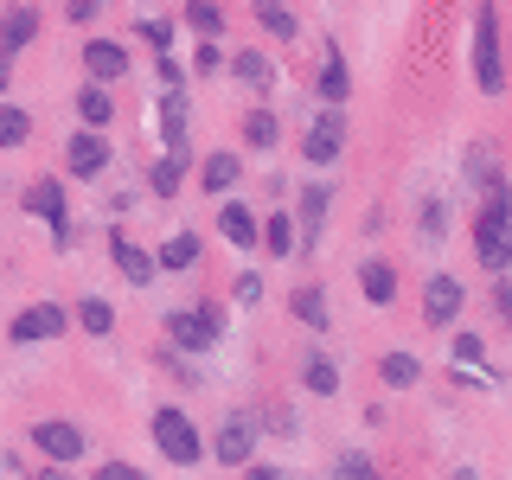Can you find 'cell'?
Here are the masks:
<instances>
[{"mask_svg":"<svg viewBox=\"0 0 512 480\" xmlns=\"http://www.w3.org/2000/svg\"><path fill=\"white\" fill-rule=\"evenodd\" d=\"M346 154V116L340 109H320V116L308 122V135H301V160L308 167H327V160Z\"/></svg>","mask_w":512,"mask_h":480,"instance_id":"cell-6","label":"cell"},{"mask_svg":"<svg viewBox=\"0 0 512 480\" xmlns=\"http://www.w3.org/2000/svg\"><path fill=\"white\" fill-rule=\"evenodd\" d=\"M7 84H13V58L0 52V96H7Z\"/></svg>","mask_w":512,"mask_h":480,"instance_id":"cell-45","label":"cell"},{"mask_svg":"<svg viewBox=\"0 0 512 480\" xmlns=\"http://www.w3.org/2000/svg\"><path fill=\"white\" fill-rule=\"evenodd\" d=\"M154 359H160V365H167V372H173V378H180V384H199V378H192V365H186V359H180V352H173V346H160V352H154Z\"/></svg>","mask_w":512,"mask_h":480,"instance_id":"cell-37","label":"cell"},{"mask_svg":"<svg viewBox=\"0 0 512 480\" xmlns=\"http://www.w3.org/2000/svg\"><path fill=\"white\" fill-rule=\"evenodd\" d=\"M212 455L224 461V468H250V455H256V423H250V416H231V423H218Z\"/></svg>","mask_w":512,"mask_h":480,"instance_id":"cell-11","label":"cell"},{"mask_svg":"<svg viewBox=\"0 0 512 480\" xmlns=\"http://www.w3.org/2000/svg\"><path fill=\"white\" fill-rule=\"evenodd\" d=\"M218 231H224V244L256 250V212H250V205H224V212H218Z\"/></svg>","mask_w":512,"mask_h":480,"instance_id":"cell-17","label":"cell"},{"mask_svg":"<svg viewBox=\"0 0 512 480\" xmlns=\"http://www.w3.org/2000/svg\"><path fill=\"white\" fill-rule=\"evenodd\" d=\"M333 480H378V468L365 455H340V461H333Z\"/></svg>","mask_w":512,"mask_h":480,"instance_id":"cell-34","label":"cell"},{"mask_svg":"<svg viewBox=\"0 0 512 480\" xmlns=\"http://www.w3.org/2000/svg\"><path fill=\"white\" fill-rule=\"evenodd\" d=\"M26 480H71V468H52V461H45L39 474H26Z\"/></svg>","mask_w":512,"mask_h":480,"instance_id":"cell-44","label":"cell"},{"mask_svg":"<svg viewBox=\"0 0 512 480\" xmlns=\"http://www.w3.org/2000/svg\"><path fill=\"white\" fill-rule=\"evenodd\" d=\"M442 231H448V205H442V199H429V205H423V237L436 244Z\"/></svg>","mask_w":512,"mask_h":480,"instance_id":"cell-35","label":"cell"},{"mask_svg":"<svg viewBox=\"0 0 512 480\" xmlns=\"http://www.w3.org/2000/svg\"><path fill=\"white\" fill-rule=\"evenodd\" d=\"M237 301H263V276H256V269L237 276Z\"/></svg>","mask_w":512,"mask_h":480,"instance_id":"cell-41","label":"cell"},{"mask_svg":"<svg viewBox=\"0 0 512 480\" xmlns=\"http://www.w3.org/2000/svg\"><path fill=\"white\" fill-rule=\"evenodd\" d=\"M448 480H480V474H474V468H461V474H448Z\"/></svg>","mask_w":512,"mask_h":480,"instance_id":"cell-46","label":"cell"},{"mask_svg":"<svg viewBox=\"0 0 512 480\" xmlns=\"http://www.w3.org/2000/svg\"><path fill=\"white\" fill-rule=\"evenodd\" d=\"M180 173H186V160H160V167L148 173V186H154V199H173V192H180Z\"/></svg>","mask_w":512,"mask_h":480,"instance_id":"cell-33","label":"cell"},{"mask_svg":"<svg viewBox=\"0 0 512 480\" xmlns=\"http://www.w3.org/2000/svg\"><path fill=\"white\" fill-rule=\"evenodd\" d=\"M288 308H295V320H301V327L327 333V295H320V288H295V301H288Z\"/></svg>","mask_w":512,"mask_h":480,"instance_id":"cell-27","label":"cell"},{"mask_svg":"<svg viewBox=\"0 0 512 480\" xmlns=\"http://www.w3.org/2000/svg\"><path fill=\"white\" fill-rule=\"evenodd\" d=\"M32 442H39V455L52 461V468H71L77 455H84V429L77 423H64V416H52V423H32Z\"/></svg>","mask_w":512,"mask_h":480,"instance_id":"cell-7","label":"cell"},{"mask_svg":"<svg viewBox=\"0 0 512 480\" xmlns=\"http://www.w3.org/2000/svg\"><path fill=\"white\" fill-rule=\"evenodd\" d=\"M320 96H327L333 109L352 96V77H346V58H340V45H327V64H320Z\"/></svg>","mask_w":512,"mask_h":480,"instance_id":"cell-20","label":"cell"},{"mask_svg":"<svg viewBox=\"0 0 512 480\" xmlns=\"http://www.w3.org/2000/svg\"><path fill=\"white\" fill-rule=\"evenodd\" d=\"M244 141H250V148H276V141H282V122L269 116V109H250V116H244Z\"/></svg>","mask_w":512,"mask_h":480,"instance_id":"cell-30","label":"cell"},{"mask_svg":"<svg viewBox=\"0 0 512 480\" xmlns=\"http://www.w3.org/2000/svg\"><path fill=\"white\" fill-rule=\"evenodd\" d=\"M167 346L173 352H212L218 346V333H224V308L218 301H199V308H173L167 320Z\"/></svg>","mask_w":512,"mask_h":480,"instance_id":"cell-2","label":"cell"},{"mask_svg":"<svg viewBox=\"0 0 512 480\" xmlns=\"http://www.w3.org/2000/svg\"><path fill=\"white\" fill-rule=\"evenodd\" d=\"M39 39V13L32 7H13V13H0V52H26V45Z\"/></svg>","mask_w":512,"mask_h":480,"instance_id":"cell-15","label":"cell"},{"mask_svg":"<svg viewBox=\"0 0 512 480\" xmlns=\"http://www.w3.org/2000/svg\"><path fill=\"white\" fill-rule=\"evenodd\" d=\"M256 20H263L269 39H295V13H288L282 0H256Z\"/></svg>","mask_w":512,"mask_h":480,"instance_id":"cell-31","label":"cell"},{"mask_svg":"<svg viewBox=\"0 0 512 480\" xmlns=\"http://www.w3.org/2000/svg\"><path fill=\"white\" fill-rule=\"evenodd\" d=\"M359 288H365V301H372V308H391V301H397V269L391 263H365L359 269Z\"/></svg>","mask_w":512,"mask_h":480,"instance_id":"cell-19","label":"cell"},{"mask_svg":"<svg viewBox=\"0 0 512 480\" xmlns=\"http://www.w3.org/2000/svg\"><path fill=\"white\" fill-rule=\"evenodd\" d=\"M64 13H71L77 26H90V20H96V0H71V7H64Z\"/></svg>","mask_w":512,"mask_h":480,"instance_id":"cell-42","label":"cell"},{"mask_svg":"<svg viewBox=\"0 0 512 480\" xmlns=\"http://www.w3.org/2000/svg\"><path fill=\"white\" fill-rule=\"evenodd\" d=\"M20 205H26V212L39 218V224H52V231H58V244H71V224H64L71 212H64V186H58V180H32Z\"/></svg>","mask_w":512,"mask_h":480,"instance_id":"cell-10","label":"cell"},{"mask_svg":"<svg viewBox=\"0 0 512 480\" xmlns=\"http://www.w3.org/2000/svg\"><path fill=\"white\" fill-rule=\"evenodd\" d=\"M199 180H205V192H231L237 180H244V160H237V154H205V167H199Z\"/></svg>","mask_w":512,"mask_h":480,"instance_id":"cell-16","label":"cell"},{"mask_svg":"<svg viewBox=\"0 0 512 480\" xmlns=\"http://www.w3.org/2000/svg\"><path fill=\"white\" fill-rule=\"evenodd\" d=\"M378 378L391 384V391H410V384H423V359H410V352H384Z\"/></svg>","mask_w":512,"mask_h":480,"instance_id":"cell-21","label":"cell"},{"mask_svg":"<svg viewBox=\"0 0 512 480\" xmlns=\"http://www.w3.org/2000/svg\"><path fill=\"white\" fill-rule=\"evenodd\" d=\"M474 84L487 90V96L506 90V64H500V7H493V0L474 13Z\"/></svg>","mask_w":512,"mask_h":480,"instance_id":"cell-4","label":"cell"},{"mask_svg":"<svg viewBox=\"0 0 512 480\" xmlns=\"http://www.w3.org/2000/svg\"><path fill=\"white\" fill-rule=\"evenodd\" d=\"M320 218H327V186H308L301 192V218H295V237H308V250L320 244Z\"/></svg>","mask_w":512,"mask_h":480,"instance_id":"cell-22","label":"cell"},{"mask_svg":"<svg viewBox=\"0 0 512 480\" xmlns=\"http://www.w3.org/2000/svg\"><path fill=\"white\" fill-rule=\"evenodd\" d=\"M96 480H148L135 468V461H103V468H96Z\"/></svg>","mask_w":512,"mask_h":480,"instance_id":"cell-38","label":"cell"},{"mask_svg":"<svg viewBox=\"0 0 512 480\" xmlns=\"http://www.w3.org/2000/svg\"><path fill=\"white\" fill-rule=\"evenodd\" d=\"M506 231H512V199H506V186H493L487 205H480V224H474V256L487 276H506V263H512Z\"/></svg>","mask_w":512,"mask_h":480,"instance_id":"cell-1","label":"cell"},{"mask_svg":"<svg viewBox=\"0 0 512 480\" xmlns=\"http://www.w3.org/2000/svg\"><path fill=\"white\" fill-rule=\"evenodd\" d=\"M32 141V116L20 103H0V148H26Z\"/></svg>","mask_w":512,"mask_h":480,"instance_id":"cell-28","label":"cell"},{"mask_svg":"<svg viewBox=\"0 0 512 480\" xmlns=\"http://www.w3.org/2000/svg\"><path fill=\"white\" fill-rule=\"evenodd\" d=\"M103 167H109V135L77 128L71 148H64V173H71V180H103Z\"/></svg>","mask_w":512,"mask_h":480,"instance_id":"cell-8","label":"cell"},{"mask_svg":"<svg viewBox=\"0 0 512 480\" xmlns=\"http://www.w3.org/2000/svg\"><path fill=\"white\" fill-rule=\"evenodd\" d=\"M301 378H308V391H314V397H333V391H340V372H333V359H320V352H314L308 365H301Z\"/></svg>","mask_w":512,"mask_h":480,"instance_id":"cell-32","label":"cell"},{"mask_svg":"<svg viewBox=\"0 0 512 480\" xmlns=\"http://www.w3.org/2000/svg\"><path fill=\"white\" fill-rule=\"evenodd\" d=\"M135 32H141V39L154 45V52H167V39H173V20H141Z\"/></svg>","mask_w":512,"mask_h":480,"instance_id":"cell-36","label":"cell"},{"mask_svg":"<svg viewBox=\"0 0 512 480\" xmlns=\"http://www.w3.org/2000/svg\"><path fill=\"white\" fill-rule=\"evenodd\" d=\"M84 71H90V84H116V77H128V52L116 39H90L84 45Z\"/></svg>","mask_w":512,"mask_h":480,"instance_id":"cell-13","label":"cell"},{"mask_svg":"<svg viewBox=\"0 0 512 480\" xmlns=\"http://www.w3.org/2000/svg\"><path fill=\"white\" fill-rule=\"evenodd\" d=\"M186 26L199 32V39H218V32H224V7H218V0H186Z\"/></svg>","mask_w":512,"mask_h":480,"instance_id":"cell-29","label":"cell"},{"mask_svg":"<svg viewBox=\"0 0 512 480\" xmlns=\"http://www.w3.org/2000/svg\"><path fill=\"white\" fill-rule=\"evenodd\" d=\"M148 436H154V448L173 461V468H192V461L205 455V436H199V423H192L186 410H173V404H160V410H154Z\"/></svg>","mask_w":512,"mask_h":480,"instance_id":"cell-3","label":"cell"},{"mask_svg":"<svg viewBox=\"0 0 512 480\" xmlns=\"http://www.w3.org/2000/svg\"><path fill=\"white\" fill-rule=\"evenodd\" d=\"M77 116H84V128H96V135H103V128L116 122V103H109V90H103V84H84V90H77Z\"/></svg>","mask_w":512,"mask_h":480,"instance_id":"cell-18","label":"cell"},{"mask_svg":"<svg viewBox=\"0 0 512 480\" xmlns=\"http://www.w3.org/2000/svg\"><path fill=\"white\" fill-rule=\"evenodd\" d=\"M71 314H77V327H84V333H96V340H103V333H116V308H109L103 295H84Z\"/></svg>","mask_w":512,"mask_h":480,"instance_id":"cell-24","label":"cell"},{"mask_svg":"<svg viewBox=\"0 0 512 480\" xmlns=\"http://www.w3.org/2000/svg\"><path fill=\"white\" fill-rule=\"evenodd\" d=\"M231 77H244L250 90H269V84H276V64H269V58L250 45V52H237V58H231Z\"/></svg>","mask_w":512,"mask_h":480,"instance_id":"cell-25","label":"cell"},{"mask_svg":"<svg viewBox=\"0 0 512 480\" xmlns=\"http://www.w3.org/2000/svg\"><path fill=\"white\" fill-rule=\"evenodd\" d=\"M192 71H205V77L224 71V58H218V45H212V39H199V58H192Z\"/></svg>","mask_w":512,"mask_h":480,"instance_id":"cell-39","label":"cell"},{"mask_svg":"<svg viewBox=\"0 0 512 480\" xmlns=\"http://www.w3.org/2000/svg\"><path fill=\"white\" fill-rule=\"evenodd\" d=\"M244 480H288L282 468H269V461H256V468H244Z\"/></svg>","mask_w":512,"mask_h":480,"instance_id":"cell-43","label":"cell"},{"mask_svg":"<svg viewBox=\"0 0 512 480\" xmlns=\"http://www.w3.org/2000/svg\"><path fill=\"white\" fill-rule=\"evenodd\" d=\"M461 365H480V340H474V333L455 340V372H461Z\"/></svg>","mask_w":512,"mask_h":480,"instance_id":"cell-40","label":"cell"},{"mask_svg":"<svg viewBox=\"0 0 512 480\" xmlns=\"http://www.w3.org/2000/svg\"><path fill=\"white\" fill-rule=\"evenodd\" d=\"M192 263H199V231H180L154 250V269H192Z\"/></svg>","mask_w":512,"mask_h":480,"instance_id":"cell-23","label":"cell"},{"mask_svg":"<svg viewBox=\"0 0 512 480\" xmlns=\"http://www.w3.org/2000/svg\"><path fill=\"white\" fill-rule=\"evenodd\" d=\"M64 327H71V314H64L58 301H32V308H20V314H13L7 340H13V346H39V340H58Z\"/></svg>","mask_w":512,"mask_h":480,"instance_id":"cell-5","label":"cell"},{"mask_svg":"<svg viewBox=\"0 0 512 480\" xmlns=\"http://www.w3.org/2000/svg\"><path fill=\"white\" fill-rule=\"evenodd\" d=\"M160 135H167V154L173 160H186V96L180 90H167V96H160Z\"/></svg>","mask_w":512,"mask_h":480,"instance_id":"cell-14","label":"cell"},{"mask_svg":"<svg viewBox=\"0 0 512 480\" xmlns=\"http://www.w3.org/2000/svg\"><path fill=\"white\" fill-rule=\"evenodd\" d=\"M256 231H263V250L269 256H288V250H301V237H295V218H263V224H256Z\"/></svg>","mask_w":512,"mask_h":480,"instance_id":"cell-26","label":"cell"},{"mask_svg":"<svg viewBox=\"0 0 512 480\" xmlns=\"http://www.w3.org/2000/svg\"><path fill=\"white\" fill-rule=\"evenodd\" d=\"M109 256H116V269H122V276L135 282V288H148V282L160 276V269H154V256L141 250V244H128V231H122V224L109 231Z\"/></svg>","mask_w":512,"mask_h":480,"instance_id":"cell-12","label":"cell"},{"mask_svg":"<svg viewBox=\"0 0 512 480\" xmlns=\"http://www.w3.org/2000/svg\"><path fill=\"white\" fill-rule=\"evenodd\" d=\"M461 301H468V288H461V276H429L423 288V327H455V314H461Z\"/></svg>","mask_w":512,"mask_h":480,"instance_id":"cell-9","label":"cell"}]
</instances>
